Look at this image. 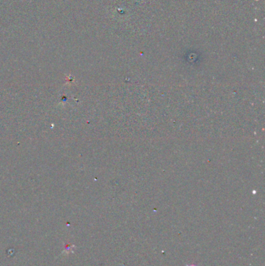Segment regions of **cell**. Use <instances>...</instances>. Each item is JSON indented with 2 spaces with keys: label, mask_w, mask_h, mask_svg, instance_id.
<instances>
[{
  "label": "cell",
  "mask_w": 265,
  "mask_h": 266,
  "mask_svg": "<svg viewBox=\"0 0 265 266\" xmlns=\"http://www.w3.org/2000/svg\"><path fill=\"white\" fill-rule=\"evenodd\" d=\"M187 266H198V265H188Z\"/></svg>",
  "instance_id": "6da1fadb"
}]
</instances>
